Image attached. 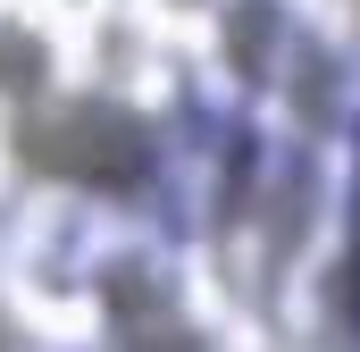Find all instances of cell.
<instances>
[{"label":"cell","mask_w":360,"mask_h":352,"mask_svg":"<svg viewBox=\"0 0 360 352\" xmlns=\"http://www.w3.org/2000/svg\"><path fill=\"white\" fill-rule=\"evenodd\" d=\"M25 151L51 176H84V184L92 176H101V184H126V176L143 168V134H134L109 101H51V109L34 118Z\"/></svg>","instance_id":"cell-1"}]
</instances>
